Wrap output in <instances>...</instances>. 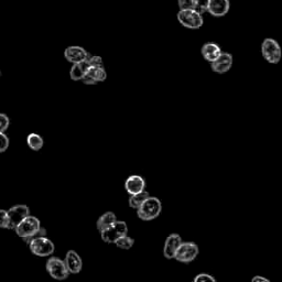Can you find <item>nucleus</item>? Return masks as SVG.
<instances>
[{
	"instance_id": "39448f33",
	"label": "nucleus",
	"mask_w": 282,
	"mask_h": 282,
	"mask_svg": "<svg viewBox=\"0 0 282 282\" xmlns=\"http://www.w3.org/2000/svg\"><path fill=\"white\" fill-rule=\"evenodd\" d=\"M127 234H128V226L126 222L118 221L117 219V221L112 224L111 226L101 232V237L103 239V242H105L107 244H114L117 239L123 236H126Z\"/></svg>"
},
{
	"instance_id": "6e6552de",
	"label": "nucleus",
	"mask_w": 282,
	"mask_h": 282,
	"mask_svg": "<svg viewBox=\"0 0 282 282\" xmlns=\"http://www.w3.org/2000/svg\"><path fill=\"white\" fill-rule=\"evenodd\" d=\"M46 271L53 279L65 280L70 276L64 260L57 257H51L46 261Z\"/></svg>"
},
{
	"instance_id": "f8f14e48",
	"label": "nucleus",
	"mask_w": 282,
	"mask_h": 282,
	"mask_svg": "<svg viewBox=\"0 0 282 282\" xmlns=\"http://www.w3.org/2000/svg\"><path fill=\"white\" fill-rule=\"evenodd\" d=\"M64 56L70 63L74 64L78 63V62L87 60L88 57H90V53H88L84 48H82V46L72 45L66 48V50L64 51Z\"/></svg>"
},
{
	"instance_id": "7ed1b4c3",
	"label": "nucleus",
	"mask_w": 282,
	"mask_h": 282,
	"mask_svg": "<svg viewBox=\"0 0 282 282\" xmlns=\"http://www.w3.org/2000/svg\"><path fill=\"white\" fill-rule=\"evenodd\" d=\"M28 244L31 253L38 257H49L55 250L53 242L46 236H34Z\"/></svg>"
},
{
	"instance_id": "412c9836",
	"label": "nucleus",
	"mask_w": 282,
	"mask_h": 282,
	"mask_svg": "<svg viewBox=\"0 0 282 282\" xmlns=\"http://www.w3.org/2000/svg\"><path fill=\"white\" fill-rule=\"evenodd\" d=\"M116 246L119 248V249H124V250H129V249H132L134 247V245H135V239L132 238V237H129L128 235H126V236H123V237H120L119 239H117L116 242L114 243Z\"/></svg>"
},
{
	"instance_id": "5701e85b",
	"label": "nucleus",
	"mask_w": 282,
	"mask_h": 282,
	"mask_svg": "<svg viewBox=\"0 0 282 282\" xmlns=\"http://www.w3.org/2000/svg\"><path fill=\"white\" fill-rule=\"evenodd\" d=\"M207 3L208 0H193V9L203 14L207 12Z\"/></svg>"
},
{
	"instance_id": "b1692460",
	"label": "nucleus",
	"mask_w": 282,
	"mask_h": 282,
	"mask_svg": "<svg viewBox=\"0 0 282 282\" xmlns=\"http://www.w3.org/2000/svg\"><path fill=\"white\" fill-rule=\"evenodd\" d=\"M194 282H216V279L208 274H198L193 279Z\"/></svg>"
},
{
	"instance_id": "cd10ccee",
	"label": "nucleus",
	"mask_w": 282,
	"mask_h": 282,
	"mask_svg": "<svg viewBox=\"0 0 282 282\" xmlns=\"http://www.w3.org/2000/svg\"><path fill=\"white\" fill-rule=\"evenodd\" d=\"M88 62H90V65L91 66H104L103 63V59L101 56H97V55H94L88 57Z\"/></svg>"
},
{
	"instance_id": "6ab92c4d",
	"label": "nucleus",
	"mask_w": 282,
	"mask_h": 282,
	"mask_svg": "<svg viewBox=\"0 0 282 282\" xmlns=\"http://www.w3.org/2000/svg\"><path fill=\"white\" fill-rule=\"evenodd\" d=\"M150 196L149 194V192L148 191H141L139 193H136V194H133V195H130L129 197V201H128V204H129V207H132L134 208V210H137V208L142 204V203L147 200V198Z\"/></svg>"
},
{
	"instance_id": "1a4fd4ad",
	"label": "nucleus",
	"mask_w": 282,
	"mask_h": 282,
	"mask_svg": "<svg viewBox=\"0 0 282 282\" xmlns=\"http://www.w3.org/2000/svg\"><path fill=\"white\" fill-rule=\"evenodd\" d=\"M9 216V229H14L18 224L30 215V208L27 205H15L7 211Z\"/></svg>"
},
{
	"instance_id": "bb28decb",
	"label": "nucleus",
	"mask_w": 282,
	"mask_h": 282,
	"mask_svg": "<svg viewBox=\"0 0 282 282\" xmlns=\"http://www.w3.org/2000/svg\"><path fill=\"white\" fill-rule=\"evenodd\" d=\"M9 147V138L4 133H0V153L4 152Z\"/></svg>"
},
{
	"instance_id": "f3484780",
	"label": "nucleus",
	"mask_w": 282,
	"mask_h": 282,
	"mask_svg": "<svg viewBox=\"0 0 282 282\" xmlns=\"http://www.w3.org/2000/svg\"><path fill=\"white\" fill-rule=\"evenodd\" d=\"M90 62L87 60H84L82 62H78V63H74L73 66L71 67L70 71V76L73 81H81L82 77L84 76V74L86 73V71L90 69Z\"/></svg>"
},
{
	"instance_id": "4468645a",
	"label": "nucleus",
	"mask_w": 282,
	"mask_h": 282,
	"mask_svg": "<svg viewBox=\"0 0 282 282\" xmlns=\"http://www.w3.org/2000/svg\"><path fill=\"white\" fill-rule=\"evenodd\" d=\"M64 263L69 273L72 275L80 274L83 269V261L75 250H69L65 255Z\"/></svg>"
},
{
	"instance_id": "9b49d317",
	"label": "nucleus",
	"mask_w": 282,
	"mask_h": 282,
	"mask_svg": "<svg viewBox=\"0 0 282 282\" xmlns=\"http://www.w3.org/2000/svg\"><path fill=\"white\" fill-rule=\"evenodd\" d=\"M231 9L229 0H208L207 12L214 17H224Z\"/></svg>"
},
{
	"instance_id": "2eb2a0df",
	"label": "nucleus",
	"mask_w": 282,
	"mask_h": 282,
	"mask_svg": "<svg viewBox=\"0 0 282 282\" xmlns=\"http://www.w3.org/2000/svg\"><path fill=\"white\" fill-rule=\"evenodd\" d=\"M125 190L130 195L143 191L145 190V180L138 174L130 175L127 177L126 182H125Z\"/></svg>"
},
{
	"instance_id": "393cba45",
	"label": "nucleus",
	"mask_w": 282,
	"mask_h": 282,
	"mask_svg": "<svg viewBox=\"0 0 282 282\" xmlns=\"http://www.w3.org/2000/svg\"><path fill=\"white\" fill-rule=\"evenodd\" d=\"M0 227L9 229V216L6 210H0Z\"/></svg>"
},
{
	"instance_id": "7c9ffc66",
	"label": "nucleus",
	"mask_w": 282,
	"mask_h": 282,
	"mask_svg": "<svg viewBox=\"0 0 282 282\" xmlns=\"http://www.w3.org/2000/svg\"><path fill=\"white\" fill-rule=\"evenodd\" d=\"M0 77H1V71H0Z\"/></svg>"
},
{
	"instance_id": "20e7f679",
	"label": "nucleus",
	"mask_w": 282,
	"mask_h": 282,
	"mask_svg": "<svg viewBox=\"0 0 282 282\" xmlns=\"http://www.w3.org/2000/svg\"><path fill=\"white\" fill-rule=\"evenodd\" d=\"M177 20L183 27L192 30L200 29L204 23L203 15L193 8L180 10L177 13Z\"/></svg>"
},
{
	"instance_id": "f257e3e1",
	"label": "nucleus",
	"mask_w": 282,
	"mask_h": 282,
	"mask_svg": "<svg viewBox=\"0 0 282 282\" xmlns=\"http://www.w3.org/2000/svg\"><path fill=\"white\" fill-rule=\"evenodd\" d=\"M162 212V203L155 196H149L137 208V215L143 222L153 221Z\"/></svg>"
},
{
	"instance_id": "dca6fc26",
	"label": "nucleus",
	"mask_w": 282,
	"mask_h": 282,
	"mask_svg": "<svg viewBox=\"0 0 282 282\" xmlns=\"http://www.w3.org/2000/svg\"><path fill=\"white\" fill-rule=\"evenodd\" d=\"M222 52L223 51L221 49V46L214 42H207L203 45L201 49V53L203 57H204L207 62H210V63L213 61H215L217 57L221 55Z\"/></svg>"
},
{
	"instance_id": "4be33fe9",
	"label": "nucleus",
	"mask_w": 282,
	"mask_h": 282,
	"mask_svg": "<svg viewBox=\"0 0 282 282\" xmlns=\"http://www.w3.org/2000/svg\"><path fill=\"white\" fill-rule=\"evenodd\" d=\"M84 84L86 85H95L97 84L96 78H95V72H94V66H90V69L86 71L84 76L81 80Z\"/></svg>"
},
{
	"instance_id": "a878e982",
	"label": "nucleus",
	"mask_w": 282,
	"mask_h": 282,
	"mask_svg": "<svg viewBox=\"0 0 282 282\" xmlns=\"http://www.w3.org/2000/svg\"><path fill=\"white\" fill-rule=\"evenodd\" d=\"M10 120L6 114L0 113V133H4L9 127Z\"/></svg>"
},
{
	"instance_id": "9d476101",
	"label": "nucleus",
	"mask_w": 282,
	"mask_h": 282,
	"mask_svg": "<svg viewBox=\"0 0 282 282\" xmlns=\"http://www.w3.org/2000/svg\"><path fill=\"white\" fill-rule=\"evenodd\" d=\"M233 55L228 52H222L215 61L211 62L212 71H214L217 74H225L233 66Z\"/></svg>"
},
{
	"instance_id": "0eeeda50",
	"label": "nucleus",
	"mask_w": 282,
	"mask_h": 282,
	"mask_svg": "<svg viewBox=\"0 0 282 282\" xmlns=\"http://www.w3.org/2000/svg\"><path fill=\"white\" fill-rule=\"evenodd\" d=\"M198 253H200V249H198V246L195 243L182 242L180 247L176 250L173 259H175L176 261H180V263L189 264L196 259Z\"/></svg>"
},
{
	"instance_id": "c756f323",
	"label": "nucleus",
	"mask_w": 282,
	"mask_h": 282,
	"mask_svg": "<svg viewBox=\"0 0 282 282\" xmlns=\"http://www.w3.org/2000/svg\"><path fill=\"white\" fill-rule=\"evenodd\" d=\"M259 281H261V282H269V280L264 278V277L256 276V277H254V278H253V282H259Z\"/></svg>"
},
{
	"instance_id": "f03ea898",
	"label": "nucleus",
	"mask_w": 282,
	"mask_h": 282,
	"mask_svg": "<svg viewBox=\"0 0 282 282\" xmlns=\"http://www.w3.org/2000/svg\"><path fill=\"white\" fill-rule=\"evenodd\" d=\"M41 228V223L38 217L28 215L24 219L20 222L17 227L14 228L15 233L19 237L24 239L25 242H30L31 238L36 236Z\"/></svg>"
},
{
	"instance_id": "ddd939ff",
	"label": "nucleus",
	"mask_w": 282,
	"mask_h": 282,
	"mask_svg": "<svg viewBox=\"0 0 282 282\" xmlns=\"http://www.w3.org/2000/svg\"><path fill=\"white\" fill-rule=\"evenodd\" d=\"M182 237L179 234H171L165 239L163 247V256L166 259H173L177 248L182 244Z\"/></svg>"
},
{
	"instance_id": "a211bd4d",
	"label": "nucleus",
	"mask_w": 282,
	"mask_h": 282,
	"mask_svg": "<svg viewBox=\"0 0 282 282\" xmlns=\"http://www.w3.org/2000/svg\"><path fill=\"white\" fill-rule=\"evenodd\" d=\"M116 221H117V216L115 215L113 212H106L98 218V221L96 223L97 231L101 233L102 231H104V229H106L107 227L111 226L112 224H114Z\"/></svg>"
},
{
	"instance_id": "aec40b11",
	"label": "nucleus",
	"mask_w": 282,
	"mask_h": 282,
	"mask_svg": "<svg viewBox=\"0 0 282 282\" xmlns=\"http://www.w3.org/2000/svg\"><path fill=\"white\" fill-rule=\"evenodd\" d=\"M27 143L29 145V148L33 151H39L42 149L44 144V140L38 134H30L27 137Z\"/></svg>"
},
{
	"instance_id": "423d86ee",
	"label": "nucleus",
	"mask_w": 282,
	"mask_h": 282,
	"mask_svg": "<svg viewBox=\"0 0 282 282\" xmlns=\"http://www.w3.org/2000/svg\"><path fill=\"white\" fill-rule=\"evenodd\" d=\"M261 54H263L264 59L270 64H278L281 56L282 52L279 43L276 40L267 38L264 40L263 44H261Z\"/></svg>"
},
{
	"instance_id": "c85d7f7f",
	"label": "nucleus",
	"mask_w": 282,
	"mask_h": 282,
	"mask_svg": "<svg viewBox=\"0 0 282 282\" xmlns=\"http://www.w3.org/2000/svg\"><path fill=\"white\" fill-rule=\"evenodd\" d=\"M180 10L182 9H191L193 8V0H177Z\"/></svg>"
}]
</instances>
